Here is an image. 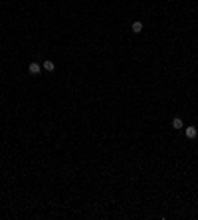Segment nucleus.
I'll return each mask as SVG.
<instances>
[{"mask_svg":"<svg viewBox=\"0 0 198 220\" xmlns=\"http://www.w3.org/2000/svg\"><path fill=\"white\" fill-rule=\"evenodd\" d=\"M28 71H30V74H32V75H38L40 71H42V66L34 62V64H30V66H28Z\"/></svg>","mask_w":198,"mask_h":220,"instance_id":"obj_1","label":"nucleus"},{"mask_svg":"<svg viewBox=\"0 0 198 220\" xmlns=\"http://www.w3.org/2000/svg\"><path fill=\"white\" fill-rule=\"evenodd\" d=\"M131 30H133V34H141L143 32V22H133V24H131Z\"/></svg>","mask_w":198,"mask_h":220,"instance_id":"obj_2","label":"nucleus"},{"mask_svg":"<svg viewBox=\"0 0 198 220\" xmlns=\"http://www.w3.org/2000/svg\"><path fill=\"white\" fill-rule=\"evenodd\" d=\"M184 133H186V137H188V139H196L198 129H196V127H186V131H184Z\"/></svg>","mask_w":198,"mask_h":220,"instance_id":"obj_3","label":"nucleus"},{"mask_svg":"<svg viewBox=\"0 0 198 220\" xmlns=\"http://www.w3.org/2000/svg\"><path fill=\"white\" fill-rule=\"evenodd\" d=\"M42 67H44L46 71H54V70H55V64L52 62V60H46V62L42 64Z\"/></svg>","mask_w":198,"mask_h":220,"instance_id":"obj_4","label":"nucleus"},{"mask_svg":"<svg viewBox=\"0 0 198 220\" xmlns=\"http://www.w3.org/2000/svg\"><path fill=\"white\" fill-rule=\"evenodd\" d=\"M184 127V125H182V119L180 117H174L173 119V129H182Z\"/></svg>","mask_w":198,"mask_h":220,"instance_id":"obj_5","label":"nucleus"}]
</instances>
